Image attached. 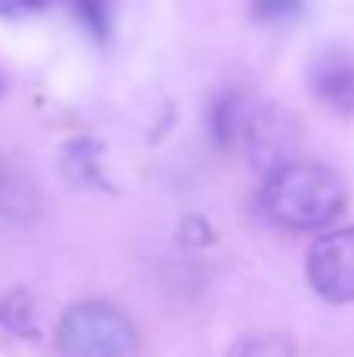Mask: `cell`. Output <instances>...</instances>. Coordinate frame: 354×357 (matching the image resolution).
Returning <instances> with one entry per match:
<instances>
[{
    "mask_svg": "<svg viewBox=\"0 0 354 357\" xmlns=\"http://www.w3.org/2000/svg\"><path fill=\"white\" fill-rule=\"evenodd\" d=\"M348 204V188L336 169L311 160H288L270 169L261 188V210L270 222L292 232L323 229Z\"/></svg>",
    "mask_w": 354,
    "mask_h": 357,
    "instance_id": "cell-1",
    "label": "cell"
},
{
    "mask_svg": "<svg viewBox=\"0 0 354 357\" xmlns=\"http://www.w3.org/2000/svg\"><path fill=\"white\" fill-rule=\"evenodd\" d=\"M307 279L332 304L354 301V226L320 235L307 251Z\"/></svg>",
    "mask_w": 354,
    "mask_h": 357,
    "instance_id": "cell-4",
    "label": "cell"
},
{
    "mask_svg": "<svg viewBox=\"0 0 354 357\" xmlns=\"http://www.w3.org/2000/svg\"><path fill=\"white\" fill-rule=\"evenodd\" d=\"M41 197L31 178L6 157H0V222H31L38 216Z\"/></svg>",
    "mask_w": 354,
    "mask_h": 357,
    "instance_id": "cell-6",
    "label": "cell"
},
{
    "mask_svg": "<svg viewBox=\"0 0 354 357\" xmlns=\"http://www.w3.org/2000/svg\"><path fill=\"white\" fill-rule=\"evenodd\" d=\"M305 0H251V16L263 25H276V22H292L301 16Z\"/></svg>",
    "mask_w": 354,
    "mask_h": 357,
    "instance_id": "cell-11",
    "label": "cell"
},
{
    "mask_svg": "<svg viewBox=\"0 0 354 357\" xmlns=\"http://www.w3.org/2000/svg\"><path fill=\"white\" fill-rule=\"evenodd\" d=\"M0 320L19 335H35V310H31V298L25 291H13L0 307Z\"/></svg>",
    "mask_w": 354,
    "mask_h": 357,
    "instance_id": "cell-9",
    "label": "cell"
},
{
    "mask_svg": "<svg viewBox=\"0 0 354 357\" xmlns=\"http://www.w3.org/2000/svg\"><path fill=\"white\" fill-rule=\"evenodd\" d=\"M63 357H135V323L107 301H82L69 307L56 329Z\"/></svg>",
    "mask_w": 354,
    "mask_h": 357,
    "instance_id": "cell-3",
    "label": "cell"
},
{
    "mask_svg": "<svg viewBox=\"0 0 354 357\" xmlns=\"http://www.w3.org/2000/svg\"><path fill=\"white\" fill-rule=\"evenodd\" d=\"M54 6V0H0V16L3 19H25L35 13Z\"/></svg>",
    "mask_w": 354,
    "mask_h": 357,
    "instance_id": "cell-12",
    "label": "cell"
},
{
    "mask_svg": "<svg viewBox=\"0 0 354 357\" xmlns=\"http://www.w3.org/2000/svg\"><path fill=\"white\" fill-rule=\"evenodd\" d=\"M305 79L320 107L339 116H354V50L342 44L320 47L307 63Z\"/></svg>",
    "mask_w": 354,
    "mask_h": 357,
    "instance_id": "cell-5",
    "label": "cell"
},
{
    "mask_svg": "<svg viewBox=\"0 0 354 357\" xmlns=\"http://www.w3.org/2000/svg\"><path fill=\"white\" fill-rule=\"evenodd\" d=\"M98 154L100 148L91 142H75L66 151V173L82 185H104L100 178V167H98Z\"/></svg>",
    "mask_w": 354,
    "mask_h": 357,
    "instance_id": "cell-8",
    "label": "cell"
},
{
    "mask_svg": "<svg viewBox=\"0 0 354 357\" xmlns=\"http://www.w3.org/2000/svg\"><path fill=\"white\" fill-rule=\"evenodd\" d=\"M72 10H75V16L82 19V25H85L94 38L104 41L107 31H110V22H113L110 0H72Z\"/></svg>",
    "mask_w": 354,
    "mask_h": 357,
    "instance_id": "cell-10",
    "label": "cell"
},
{
    "mask_svg": "<svg viewBox=\"0 0 354 357\" xmlns=\"http://www.w3.org/2000/svg\"><path fill=\"white\" fill-rule=\"evenodd\" d=\"M226 357H295V348L279 333H251L232 342Z\"/></svg>",
    "mask_w": 354,
    "mask_h": 357,
    "instance_id": "cell-7",
    "label": "cell"
},
{
    "mask_svg": "<svg viewBox=\"0 0 354 357\" xmlns=\"http://www.w3.org/2000/svg\"><path fill=\"white\" fill-rule=\"evenodd\" d=\"M213 142L226 151H238L257 167H282L292 151V123L279 107L261 100L257 94L232 88L220 94L210 107Z\"/></svg>",
    "mask_w": 354,
    "mask_h": 357,
    "instance_id": "cell-2",
    "label": "cell"
},
{
    "mask_svg": "<svg viewBox=\"0 0 354 357\" xmlns=\"http://www.w3.org/2000/svg\"><path fill=\"white\" fill-rule=\"evenodd\" d=\"M0 91H3V82H0Z\"/></svg>",
    "mask_w": 354,
    "mask_h": 357,
    "instance_id": "cell-13",
    "label": "cell"
}]
</instances>
